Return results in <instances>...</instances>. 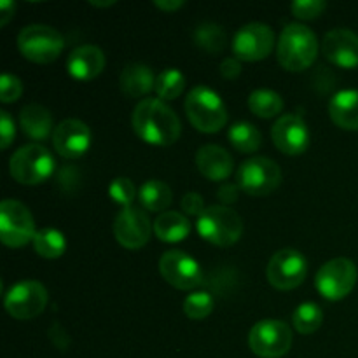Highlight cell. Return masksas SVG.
Wrapping results in <instances>:
<instances>
[{"label": "cell", "instance_id": "1", "mask_svg": "<svg viewBox=\"0 0 358 358\" xmlns=\"http://www.w3.org/2000/svg\"><path fill=\"white\" fill-rule=\"evenodd\" d=\"M136 136L157 147L173 145L182 135V124L173 108L159 98H143L131 115Z\"/></svg>", "mask_w": 358, "mask_h": 358}, {"label": "cell", "instance_id": "2", "mask_svg": "<svg viewBox=\"0 0 358 358\" xmlns=\"http://www.w3.org/2000/svg\"><path fill=\"white\" fill-rule=\"evenodd\" d=\"M320 44L313 31L301 23L287 24L283 28L278 41V55L280 65L289 72H303L310 69L317 59Z\"/></svg>", "mask_w": 358, "mask_h": 358}, {"label": "cell", "instance_id": "3", "mask_svg": "<svg viewBox=\"0 0 358 358\" xmlns=\"http://www.w3.org/2000/svg\"><path fill=\"white\" fill-rule=\"evenodd\" d=\"M185 114L201 133H217L226 126L227 110L222 98L206 86H196L185 98Z\"/></svg>", "mask_w": 358, "mask_h": 358}, {"label": "cell", "instance_id": "4", "mask_svg": "<svg viewBox=\"0 0 358 358\" xmlns=\"http://www.w3.org/2000/svg\"><path fill=\"white\" fill-rule=\"evenodd\" d=\"M196 231L208 243L217 247H231L240 241L243 234V220L229 206L213 205L198 217Z\"/></svg>", "mask_w": 358, "mask_h": 358}, {"label": "cell", "instance_id": "5", "mask_svg": "<svg viewBox=\"0 0 358 358\" xmlns=\"http://www.w3.org/2000/svg\"><path fill=\"white\" fill-rule=\"evenodd\" d=\"M55 157L41 143H28L9 159L10 177L21 185H38L55 173Z\"/></svg>", "mask_w": 358, "mask_h": 358}, {"label": "cell", "instance_id": "6", "mask_svg": "<svg viewBox=\"0 0 358 358\" xmlns=\"http://www.w3.org/2000/svg\"><path fill=\"white\" fill-rule=\"evenodd\" d=\"M17 49L28 62L48 65L59 58L65 49V38L48 24H30L17 35Z\"/></svg>", "mask_w": 358, "mask_h": 358}, {"label": "cell", "instance_id": "7", "mask_svg": "<svg viewBox=\"0 0 358 358\" xmlns=\"http://www.w3.org/2000/svg\"><path fill=\"white\" fill-rule=\"evenodd\" d=\"M236 184L245 194L254 198L269 196L282 184V170L269 157H250L238 168Z\"/></svg>", "mask_w": 358, "mask_h": 358}, {"label": "cell", "instance_id": "8", "mask_svg": "<svg viewBox=\"0 0 358 358\" xmlns=\"http://www.w3.org/2000/svg\"><path fill=\"white\" fill-rule=\"evenodd\" d=\"M37 229L28 206L16 199L0 203V240L6 247L21 248L34 241Z\"/></svg>", "mask_w": 358, "mask_h": 358}, {"label": "cell", "instance_id": "9", "mask_svg": "<svg viewBox=\"0 0 358 358\" xmlns=\"http://www.w3.org/2000/svg\"><path fill=\"white\" fill-rule=\"evenodd\" d=\"M292 329L285 322L261 320L248 332V346L261 358H282L292 348Z\"/></svg>", "mask_w": 358, "mask_h": 358}, {"label": "cell", "instance_id": "10", "mask_svg": "<svg viewBox=\"0 0 358 358\" xmlns=\"http://www.w3.org/2000/svg\"><path fill=\"white\" fill-rule=\"evenodd\" d=\"M358 271L355 262L346 257L325 262L317 273L315 287L327 301H341L355 289Z\"/></svg>", "mask_w": 358, "mask_h": 358}, {"label": "cell", "instance_id": "11", "mask_svg": "<svg viewBox=\"0 0 358 358\" xmlns=\"http://www.w3.org/2000/svg\"><path fill=\"white\" fill-rule=\"evenodd\" d=\"M48 290L37 280H23L9 289L3 308L16 320L37 318L48 306Z\"/></svg>", "mask_w": 358, "mask_h": 358}, {"label": "cell", "instance_id": "12", "mask_svg": "<svg viewBox=\"0 0 358 358\" xmlns=\"http://www.w3.org/2000/svg\"><path fill=\"white\" fill-rule=\"evenodd\" d=\"M308 261L296 248L278 250L266 268L268 282L278 290H294L306 280Z\"/></svg>", "mask_w": 358, "mask_h": 358}, {"label": "cell", "instance_id": "13", "mask_svg": "<svg viewBox=\"0 0 358 358\" xmlns=\"http://www.w3.org/2000/svg\"><path fill=\"white\" fill-rule=\"evenodd\" d=\"M231 48L240 62H261L275 48V31L264 23H248L234 34Z\"/></svg>", "mask_w": 358, "mask_h": 358}, {"label": "cell", "instance_id": "14", "mask_svg": "<svg viewBox=\"0 0 358 358\" xmlns=\"http://www.w3.org/2000/svg\"><path fill=\"white\" fill-rule=\"evenodd\" d=\"M152 222L145 210L136 206L122 208L114 220V236L128 250H138L145 247L152 234Z\"/></svg>", "mask_w": 358, "mask_h": 358}, {"label": "cell", "instance_id": "15", "mask_svg": "<svg viewBox=\"0 0 358 358\" xmlns=\"http://www.w3.org/2000/svg\"><path fill=\"white\" fill-rule=\"evenodd\" d=\"M159 273L171 287L178 290H192L203 282L198 261L182 250H168L159 261Z\"/></svg>", "mask_w": 358, "mask_h": 358}, {"label": "cell", "instance_id": "16", "mask_svg": "<svg viewBox=\"0 0 358 358\" xmlns=\"http://www.w3.org/2000/svg\"><path fill=\"white\" fill-rule=\"evenodd\" d=\"M271 138L280 152L301 156L310 147V128L301 115L285 114L273 124Z\"/></svg>", "mask_w": 358, "mask_h": 358}, {"label": "cell", "instance_id": "17", "mask_svg": "<svg viewBox=\"0 0 358 358\" xmlns=\"http://www.w3.org/2000/svg\"><path fill=\"white\" fill-rule=\"evenodd\" d=\"M55 150L65 159H77L84 156L91 145V131L86 122L79 119H65L52 133Z\"/></svg>", "mask_w": 358, "mask_h": 358}, {"label": "cell", "instance_id": "18", "mask_svg": "<svg viewBox=\"0 0 358 358\" xmlns=\"http://www.w3.org/2000/svg\"><path fill=\"white\" fill-rule=\"evenodd\" d=\"M322 52L325 58L341 69L358 66V35L348 28H336L324 37Z\"/></svg>", "mask_w": 358, "mask_h": 358}, {"label": "cell", "instance_id": "19", "mask_svg": "<svg viewBox=\"0 0 358 358\" xmlns=\"http://www.w3.org/2000/svg\"><path fill=\"white\" fill-rule=\"evenodd\" d=\"M105 69V55L98 45L84 44L73 49L66 58V72L77 80H91Z\"/></svg>", "mask_w": 358, "mask_h": 358}, {"label": "cell", "instance_id": "20", "mask_svg": "<svg viewBox=\"0 0 358 358\" xmlns=\"http://www.w3.org/2000/svg\"><path fill=\"white\" fill-rule=\"evenodd\" d=\"M196 168L203 177L213 182H222L233 173V156L220 145H203L196 152Z\"/></svg>", "mask_w": 358, "mask_h": 358}, {"label": "cell", "instance_id": "21", "mask_svg": "<svg viewBox=\"0 0 358 358\" xmlns=\"http://www.w3.org/2000/svg\"><path fill=\"white\" fill-rule=\"evenodd\" d=\"M332 122L341 129L358 131V90H343L329 103Z\"/></svg>", "mask_w": 358, "mask_h": 358}, {"label": "cell", "instance_id": "22", "mask_svg": "<svg viewBox=\"0 0 358 358\" xmlns=\"http://www.w3.org/2000/svg\"><path fill=\"white\" fill-rule=\"evenodd\" d=\"M119 86H121L122 93L128 96L143 98L156 86V76L143 63H129L122 69Z\"/></svg>", "mask_w": 358, "mask_h": 358}, {"label": "cell", "instance_id": "23", "mask_svg": "<svg viewBox=\"0 0 358 358\" xmlns=\"http://www.w3.org/2000/svg\"><path fill=\"white\" fill-rule=\"evenodd\" d=\"M21 129L31 140H45L52 131V115L45 107L37 103H30L23 107L20 114ZM55 133V131H52Z\"/></svg>", "mask_w": 358, "mask_h": 358}, {"label": "cell", "instance_id": "24", "mask_svg": "<svg viewBox=\"0 0 358 358\" xmlns=\"http://www.w3.org/2000/svg\"><path fill=\"white\" fill-rule=\"evenodd\" d=\"M191 222L180 212H164L154 220V234L164 243H178L191 234Z\"/></svg>", "mask_w": 358, "mask_h": 358}, {"label": "cell", "instance_id": "25", "mask_svg": "<svg viewBox=\"0 0 358 358\" xmlns=\"http://www.w3.org/2000/svg\"><path fill=\"white\" fill-rule=\"evenodd\" d=\"M138 201L143 210L164 213V210L173 201V192L163 180H147L140 185Z\"/></svg>", "mask_w": 358, "mask_h": 358}, {"label": "cell", "instance_id": "26", "mask_svg": "<svg viewBox=\"0 0 358 358\" xmlns=\"http://www.w3.org/2000/svg\"><path fill=\"white\" fill-rule=\"evenodd\" d=\"M227 138H229L231 145L243 154L257 152L262 145V135L254 124L247 121L234 122L227 131Z\"/></svg>", "mask_w": 358, "mask_h": 358}, {"label": "cell", "instance_id": "27", "mask_svg": "<svg viewBox=\"0 0 358 358\" xmlns=\"http://www.w3.org/2000/svg\"><path fill=\"white\" fill-rule=\"evenodd\" d=\"M248 108L261 119L276 117L283 110V98L273 90H255L248 96Z\"/></svg>", "mask_w": 358, "mask_h": 358}, {"label": "cell", "instance_id": "28", "mask_svg": "<svg viewBox=\"0 0 358 358\" xmlns=\"http://www.w3.org/2000/svg\"><path fill=\"white\" fill-rule=\"evenodd\" d=\"M34 248L41 257L58 259L65 254L66 240L62 231L55 227H42L34 238Z\"/></svg>", "mask_w": 358, "mask_h": 358}, {"label": "cell", "instance_id": "29", "mask_svg": "<svg viewBox=\"0 0 358 358\" xmlns=\"http://www.w3.org/2000/svg\"><path fill=\"white\" fill-rule=\"evenodd\" d=\"M192 41L199 49L212 55H220L227 45V35L222 27L215 23H203L192 34Z\"/></svg>", "mask_w": 358, "mask_h": 358}, {"label": "cell", "instance_id": "30", "mask_svg": "<svg viewBox=\"0 0 358 358\" xmlns=\"http://www.w3.org/2000/svg\"><path fill=\"white\" fill-rule=\"evenodd\" d=\"M292 324L299 334H313L324 324V311L317 303H303L292 313Z\"/></svg>", "mask_w": 358, "mask_h": 358}, {"label": "cell", "instance_id": "31", "mask_svg": "<svg viewBox=\"0 0 358 358\" xmlns=\"http://www.w3.org/2000/svg\"><path fill=\"white\" fill-rule=\"evenodd\" d=\"M185 87V77L180 70L177 69H166L156 76V91L159 100H175L182 94Z\"/></svg>", "mask_w": 358, "mask_h": 358}, {"label": "cell", "instance_id": "32", "mask_svg": "<svg viewBox=\"0 0 358 358\" xmlns=\"http://www.w3.org/2000/svg\"><path fill=\"white\" fill-rule=\"evenodd\" d=\"M213 311V297L205 290H198L185 297L184 313L191 320H205Z\"/></svg>", "mask_w": 358, "mask_h": 358}, {"label": "cell", "instance_id": "33", "mask_svg": "<svg viewBox=\"0 0 358 358\" xmlns=\"http://www.w3.org/2000/svg\"><path fill=\"white\" fill-rule=\"evenodd\" d=\"M108 196L114 203H117L122 208H129L133 206V201L138 198V191H136L135 184L126 177H117L110 182L108 185Z\"/></svg>", "mask_w": 358, "mask_h": 358}, {"label": "cell", "instance_id": "34", "mask_svg": "<svg viewBox=\"0 0 358 358\" xmlns=\"http://www.w3.org/2000/svg\"><path fill=\"white\" fill-rule=\"evenodd\" d=\"M325 9H327V3L324 0H297V2L290 3V10L294 16L304 21L317 20L318 16L324 14Z\"/></svg>", "mask_w": 358, "mask_h": 358}, {"label": "cell", "instance_id": "35", "mask_svg": "<svg viewBox=\"0 0 358 358\" xmlns=\"http://www.w3.org/2000/svg\"><path fill=\"white\" fill-rule=\"evenodd\" d=\"M23 94V84L13 73H3L0 77V101L2 103H14Z\"/></svg>", "mask_w": 358, "mask_h": 358}, {"label": "cell", "instance_id": "36", "mask_svg": "<svg viewBox=\"0 0 358 358\" xmlns=\"http://www.w3.org/2000/svg\"><path fill=\"white\" fill-rule=\"evenodd\" d=\"M14 136H16L14 119L10 117L7 110H0V147L3 150L9 149L10 143L14 142Z\"/></svg>", "mask_w": 358, "mask_h": 358}, {"label": "cell", "instance_id": "37", "mask_svg": "<svg viewBox=\"0 0 358 358\" xmlns=\"http://www.w3.org/2000/svg\"><path fill=\"white\" fill-rule=\"evenodd\" d=\"M182 212L185 215H192V217H199L203 212H205V199H203L201 194L198 192H187V194L182 198Z\"/></svg>", "mask_w": 358, "mask_h": 358}, {"label": "cell", "instance_id": "38", "mask_svg": "<svg viewBox=\"0 0 358 358\" xmlns=\"http://www.w3.org/2000/svg\"><path fill=\"white\" fill-rule=\"evenodd\" d=\"M220 73H222L224 79H238L241 73V62L238 58H234V56L224 58V62L220 63Z\"/></svg>", "mask_w": 358, "mask_h": 358}, {"label": "cell", "instance_id": "39", "mask_svg": "<svg viewBox=\"0 0 358 358\" xmlns=\"http://www.w3.org/2000/svg\"><path fill=\"white\" fill-rule=\"evenodd\" d=\"M240 191L241 189L238 187V184H231V182H227V184H222L219 187V199L224 203V206L226 205H233V203L238 201V198H240Z\"/></svg>", "mask_w": 358, "mask_h": 358}, {"label": "cell", "instance_id": "40", "mask_svg": "<svg viewBox=\"0 0 358 358\" xmlns=\"http://www.w3.org/2000/svg\"><path fill=\"white\" fill-rule=\"evenodd\" d=\"M79 180V175H77L76 166H63V170L58 173V182L62 185V189L65 191H72L73 182Z\"/></svg>", "mask_w": 358, "mask_h": 358}, {"label": "cell", "instance_id": "41", "mask_svg": "<svg viewBox=\"0 0 358 358\" xmlns=\"http://www.w3.org/2000/svg\"><path fill=\"white\" fill-rule=\"evenodd\" d=\"M14 10H16V3L14 2H10V0H2L0 2V27H6L9 23Z\"/></svg>", "mask_w": 358, "mask_h": 358}, {"label": "cell", "instance_id": "42", "mask_svg": "<svg viewBox=\"0 0 358 358\" xmlns=\"http://www.w3.org/2000/svg\"><path fill=\"white\" fill-rule=\"evenodd\" d=\"M154 6L163 10V13H175V10L184 7V0H156Z\"/></svg>", "mask_w": 358, "mask_h": 358}, {"label": "cell", "instance_id": "43", "mask_svg": "<svg viewBox=\"0 0 358 358\" xmlns=\"http://www.w3.org/2000/svg\"><path fill=\"white\" fill-rule=\"evenodd\" d=\"M114 0H108V2H91V6L93 7H112L114 6Z\"/></svg>", "mask_w": 358, "mask_h": 358}]
</instances>
